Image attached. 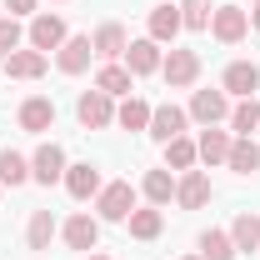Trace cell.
Returning a JSON list of instances; mask_svg holds the SVG:
<instances>
[{"label": "cell", "instance_id": "cell-1", "mask_svg": "<svg viewBox=\"0 0 260 260\" xmlns=\"http://www.w3.org/2000/svg\"><path fill=\"white\" fill-rule=\"evenodd\" d=\"M135 210V185L130 180H105L95 195V220L100 225H125Z\"/></svg>", "mask_w": 260, "mask_h": 260}, {"label": "cell", "instance_id": "cell-2", "mask_svg": "<svg viewBox=\"0 0 260 260\" xmlns=\"http://www.w3.org/2000/svg\"><path fill=\"white\" fill-rule=\"evenodd\" d=\"M25 40H30V50H40V55L60 50L65 40H70V30H65V15H55V10H35V15H30V30H25Z\"/></svg>", "mask_w": 260, "mask_h": 260}, {"label": "cell", "instance_id": "cell-3", "mask_svg": "<svg viewBox=\"0 0 260 260\" xmlns=\"http://www.w3.org/2000/svg\"><path fill=\"white\" fill-rule=\"evenodd\" d=\"M160 75L170 90H190L195 80H200V55L185 50V45H170V55L160 60Z\"/></svg>", "mask_w": 260, "mask_h": 260}, {"label": "cell", "instance_id": "cell-4", "mask_svg": "<svg viewBox=\"0 0 260 260\" xmlns=\"http://www.w3.org/2000/svg\"><path fill=\"white\" fill-rule=\"evenodd\" d=\"M210 35H215L220 45H240V40L250 35V10H240V5L210 10Z\"/></svg>", "mask_w": 260, "mask_h": 260}, {"label": "cell", "instance_id": "cell-5", "mask_svg": "<svg viewBox=\"0 0 260 260\" xmlns=\"http://www.w3.org/2000/svg\"><path fill=\"white\" fill-rule=\"evenodd\" d=\"M65 150L55 145V140H45V145H35V155H30V180L35 185H60L65 180Z\"/></svg>", "mask_w": 260, "mask_h": 260}, {"label": "cell", "instance_id": "cell-6", "mask_svg": "<svg viewBox=\"0 0 260 260\" xmlns=\"http://www.w3.org/2000/svg\"><path fill=\"white\" fill-rule=\"evenodd\" d=\"M75 120L85 130H105V125H115V100L105 95V90H85V95L75 100Z\"/></svg>", "mask_w": 260, "mask_h": 260}, {"label": "cell", "instance_id": "cell-7", "mask_svg": "<svg viewBox=\"0 0 260 260\" xmlns=\"http://www.w3.org/2000/svg\"><path fill=\"white\" fill-rule=\"evenodd\" d=\"M60 235H65V245H70V250L90 255V250L100 245V220L90 215V210H80V215H70V220L60 225Z\"/></svg>", "mask_w": 260, "mask_h": 260}, {"label": "cell", "instance_id": "cell-8", "mask_svg": "<svg viewBox=\"0 0 260 260\" xmlns=\"http://www.w3.org/2000/svg\"><path fill=\"white\" fill-rule=\"evenodd\" d=\"M185 125H190V115H185L180 105H170V100H165V105L150 110V130H145V135H150V140H160V145H170L175 135H185Z\"/></svg>", "mask_w": 260, "mask_h": 260}, {"label": "cell", "instance_id": "cell-9", "mask_svg": "<svg viewBox=\"0 0 260 260\" xmlns=\"http://www.w3.org/2000/svg\"><path fill=\"white\" fill-rule=\"evenodd\" d=\"M175 205H180V210H205V205H210V175H205V170H180V180H175Z\"/></svg>", "mask_w": 260, "mask_h": 260}, {"label": "cell", "instance_id": "cell-10", "mask_svg": "<svg viewBox=\"0 0 260 260\" xmlns=\"http://www.w3.org/2000/svg\"><path fill=\"white\" fill-rule=\"evenodd\" d=\"M65 190H70V200H95L100 195V165H90V160H75V165H65V180H60Z\"/></svg>", "mask_w": 260, "mask_h": 260}, {"label": "cell", "instance_id": "cell-11", "mask_svg": "<svg viewBox=\"0 0 260 260\" xmlns=\"http://www.w3.org/2000/svg\"><path fill=\"white\" fill-rule=\"evenodd\" d=\"M185 115L200 120V125H220V120H230V95L225 90H195Z\"/></svg>", "mask_w": 260, "mask_h": 260}, {"label": "cell", "instance_id": "cell-12", "mask_svg": "<svg viewBox=\"0 0 260 260\" xmlns=\"http://www.w3.org/2000/svg\"><path fill=\"white\" fill-rule=\"evenodd\" d=\"M220 90L235 95V100L255 95V90H260V65H255V60H230L225 75H220Z\"/></svg>", "mask_w": 260, "mask_h": 260}, {"label": "cell", "instance_id": "cell-13", "mask_svg": "<svg viewBox=\"0 0 260 260\" xmlns=\"http://www.w3.org/2000/svg\"><path fill=\"white\" fill-rule=\"evenodd\" d=\"M95 60V45H90V35H70L60 50H55V65H60V75H85Z\"/></svg>", "mask_w": 260, "mask_h": 260}, {"label": "cell", "instance_id": "cell-14", "mask_svg": "<svg viewBox=\"0 0 260 260\" xmlns=\"http://www.w3.org/2000/svg\"><path fill=\"white\" fill-rule=\"evenodd\" d=\"M160 60H165V50L145 35V40H130L125 45V55H120V65H125L130 75H155L160 70Z\"/></svg>", "mask_w": 260, "mask_h": 260}, {"label": "cell", "instance_id": "cell-15", "mask_svg": "<svg viewBox=\"0 0 260 260\" xmlns=\"http://www.w3.org/2000/svg\"><path fill=\"white\" fill-rule=\"evenodd\" d=\"M145 25H150V40H155V45H175V35L185 30V20H180V5L160 0V5L150 10V20H145Z\"/></svg>", "mask_w": 260, "mask_h": 260}, {"label": "cell", "instance_id": "cell-16", "mask_svg": "<svg viewBox=\"0 0 260 260\" xmlns=\"http://www.w3.org/2000/svg\"><path fill=\"white\" fill-rule=\"evenodd\" d=\"M20 130H30V135H45V130L55 125V100L50 95H30V100H20Z\"/></svg>", "mask_w": 260, "mask_h": 260}, {"label": "cell", "instance_id": "cell-17", "mask_svg": "<svg viewBox=\"0 0 260 260\" xmlns=\"http://www.w3.org/2000/svg\"><path fill=\"white\" fill-rule=\"evenodd\" d=\"M95 90H105L110 100H115V95L125 100V95H135V75H130L120 60H105V65L95 70Z\"/></svg>", "mask_w": 260, "mask_h": 260}, {"label": "cell", "instance_id": "cell-18", "mask_svg": "<svg viewBox=\"0 0 260 260\" xmlns=\"http://www.w3.org/2000/svg\"><path fill=\"white\" fill-rule=\"evenodd\" d=\"M90 45H95L100 60H120V55H125V45H130V35H125V25H120V20H105V25L90 35Z\"/></svg>", "mask_w": 260, "mask_h": 260}, {"label": "cell", "instance_id": "cell-19", "mask_svg": "<svg viewBox=\"0 0 260 260\" xmlns=\"http://www.w3.org/2000/svg\"><path fill=\"white\" fill-rule=\"evenodd\" d=\"M125 225H130V240H160L165 215H160V205H135Z\"/></svg>", "mask_w": 260, "mask_h": 260}, {"label": "cell", "instance_id": "cell-20", "mask_svg": "<svg viewBox=\"0 0 260 260\" xmlns=\"http://www.w3.org/2000/svg\"><path fill=\"white\" fill-rule=\"evenodd\" d=\"M230 130H220V125H205L200 130V140H195V150H200V160L205 165H225V155H230Z\"/></svg>", "mask_w": 260, "mask_h": 260}, {"label": "cell", "instance_id": "cell-21", "mask_svg": "<svg viewBox=\"0 0 260 260\" xmlns=\"http://www.w3.org/2000/svg\"><path fill=\"white\" fill-rule=\"evenodd\" d=\"M230 240H235V255L260 250V215H255V210H240V215L230 220Z\"/></svg>", "mask_w": 260, "mask_h": 260}, {"label": "cell", "instance_id": "cell-22", "mask_svg": "<svg viewBox=\"0 0 260 260\" xmlns=\"http://www.w3.org/2000/svg\"><path fill=\"white\" fill-rule=\"evenodd\" d=\"M45 65H50V55H40V50H15V55H5V75L10 80H40Z\"/></svg>", "mask_w": 260, "mask_h": 260}, {"label": "cell", "instance_id": "cell-23", "mask_svg": "<svg viewBox=\"0 0 260 260\" xmlns=\"http://www.w3.org/2000/svg\"><path fill=\"white\" fill-rule=\"evenodd\" d=\"M140 195H145V205H170L175 200V175L155 165V170H145V180H140Z\"/></svg>", "mask_w": 260, "mask_h": 260}, {"label": "cell", "instance_id": "cell-24", "mask_svg": "<svg viewBox=\"0 0 260 260\" xmlns=\"http://www.w3.org/2000/svg\"><path fill=\"white\" fill-rule=\"evenodd\" d=\"M225 165L235 170V175H255V170H260V145L250 140V135H235V140H230Z\"/></svg>", "mask_w": 260, "mask_h": 260}, {"label": "cell", "instance_id": "cell-25", "mask_svg": "<svg viewBox=\"0 0 260 260\" xmlns=\"http://www.w3.org/2000/svg\"><path fill=\"white\" fill-rule=\"evenodd\" d=\"M225 125H230V135H255V130H260V100H255V95L235 100Z\"/></svg>", "mask_w": 260, "mask_h": 260}, {"label": "cell", "instance_id": "cell-26", "mask_svg": "<svg viewBox=\"0 0 260 260\" xmlns=\"http://www.w3.org/2000/svg\"><path fill=\"white\" fill-rule=\"evenodd\" d=\"M150 110H155V105H145L140 95H125L115 105V125L120 130H150Z\"/></svg>", "mask_w": 260, "mask_h": 260}, {"label": "cell", "instance_id": "cell-27", "mask_svg": "<svg viewBox=\"0 0 260 260\" xmlns=\"http://www.w3.org/2000/svg\"><path fill=\"white\" fill-rule=\"evenodd\" d=\"M55 215H50V210H35L30 215V225H25V245H30V250H50V240H55Z\"/></svg>", "mask_w": 260, "mask_h": 260}, {"label": "cell", "instance_id": "cell-28", "mask_svg": "<svg viewBox=\"0 0 260 260\" xmlns=\"http://www.w3.org/2000/svg\"><path fill=\"white\" fill-rule=\"evenodd\" d=\"M195 160H200V150H195L190 135H175L165 145V170H195Z\"/></svg>", "mask_w": 260, "mask_h": 260}, {"label": "cell", "instance_id": "cell-29", "mask_svg": "<svg viewBox=\"0 0 260 260\" xmlns=\"http://www.w3.org/2000/svg\"><path fill=\"white\" fill-rule=\"evenodd\" d=\"M30 180V160L20 155V150H0V185H25Z\"/></svg>", "mask_w": 260, "mask_h": 260}, {"label": "cell", "instance_id": "cell-30", "mask_svg": "<svg viewBox=\"0 0 260 260\" xmlns=\"http://www.w3.org/2000/svg\"><path fill=\"white\" fill-rule=\"evenodd\" d=\"M200 260H235L230 230H205V235H200Z\"/></svg>", "mask_w": 260, "mask_h": 260}, {"label": "cell", "instance_id": "cell-31", "mask_svg": "<svg viewBox=\"0 0 260 260\" xmlns=\"http://www.w3.org/2000/svg\"><path fill=\"white\" fill-rule=\"evenodd\" d=\"M185 30H210V0H180Z\"/></svg>", "mask_w": 260, "mask_h": 260}, {"label": "cell", "instance_id": "cell-32", "mask_svg": "<svg viewBox=\"0 0 260 260\" xmlns=\"http://www.w3.org/2000/svg\"><path fill=\"white\" fill-rule=\"evenodd\" d=\"M20 40H25L20 20H15V15H0V60H5V55H15V50H20Z\"/></svg>", "mask_w": 260, "mask_h": 260}, {"label": "cell", "instance_id": "cell-33", "mask_svg": "<svg viewBox=\"0 0 260 260\" xmlns=\"http://www.w3.org/2000/svg\"><path fill=\"white\" fill-rule=\"evenodd\" d=\"M35 5H40V0H5V10H10L15 20H20V15H35Z\"/></svg>", "mask_w": 260, "mask_h": 260}, {"label": "cell", "instance_id": "cell-34", "mask_svg": "<svg viewBox=\"0 0 260 260\" xmlns=\"http://www.w3.org/2000/svg\"><path fill=\"white\" fill-rule=\"evenodd\" d=\"M250 30H260V0L250 5Z\"/></svg>", "mask_w": 260, "mask_h": 260}, {"label": "cell", "instance_id": "cell-35", "mask_svg": "<svg viewBox=\"0 0 260 260\" xmlns=\"http://www.w3.org/2000/svg\"><path fill=\"white\" fill-rule=\"evenodd\" d=\"M85 260H110V255H100V250H90V255H85Z\"/></svg>", "mask_w": 260, "mask_h": 260}, {"label": "cell", "instance_id": "cell-36", "mask_svg": "<svg viewBox=\"0 0 260 260\" xmlns=\"http://www.w3.org/2000/svg\"><path fill=\"white\" fill-rule=\"evenodd\" d=\"M180 260H200V255H180Z\"/></svg>", "mask_w": 260, "mask_h": 260}, {"label": "cell", "instance_id": "cell-37", "mask_svg": "<svg viewBox=\"0 0 260 260\" xmlns=\"http://www.w3.org/2000/svg\"><path fill=\"white\" fill-rule=\"evenodd\" d=\"M0 190H5V185H0Z\"/></svg>", "mask_w": 260, "mask_h": 260}]
</instances>
